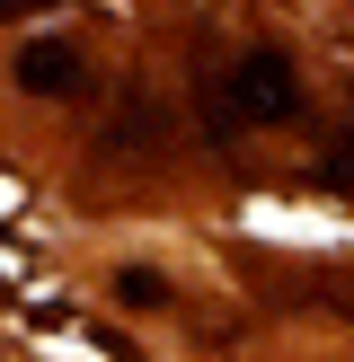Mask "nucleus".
Here are the masks:
<instances>
[{
    "label": "nucleus",
    "mask_w": 354,
    "mask_h": 362,
    "mask_svg": "<svg viewBox=\"0 0 354 362\" xmlns=\"http://www.w3.org/2000/svg\"><path fill=\"white\" fill-rule=\"evenodd\" d=\"M106 292H115L124 310H159V300H169V283H159V265H115V274H106Z\"/></svg>",
    "instance_id": "nucleus-3"
},
{
    "label": "nucleus",
    "mask_w": 354,
    "mask_h": 362,
    "mask_svg": "<svg viewBox=\"0 0 354 362\" xmlns=\"http://www.w3.org/2000/svg\"><path fill=\"white\" fill-rule=\"evenodd\" d=\"M319 186H336V194H354V133L336 141L328 159H319Z\"/></svg>",
    "instance_id": "nucleus-4"
},
{
    "label": "nucleus",
    "mask_w": 354,
    "mask_h": 362,
    "mask_svg": "<svg viewBox=\"0 0 354 362\" xmlns=\"http://www.w3.org/2000/svg\"><path fill=\"white\" fill-rule=\"evenodd\" d=\"M283 115H301V71H292V53L248 45L239 62L222 71V106H212V124H283Z\"/></svg>",
    "instance_id": "nucleus-1"
},
{
    "label": "nucleus",
    "mask_w": 354,
    "mask_h": 362,
    "mask_svg": "<svg viewBox=\"0 0 354 362\" xmlns=\"http://www.w3.org/2000/svg\"><path fill=\"white\" fill-rule=\"evenodd\" d=\"M9 80L27 88V98H80L88 88V53L71 45V35H35V45H18Z\"/></svg>",
    "instance_id": "nucleus-2"
}]
</instances>
